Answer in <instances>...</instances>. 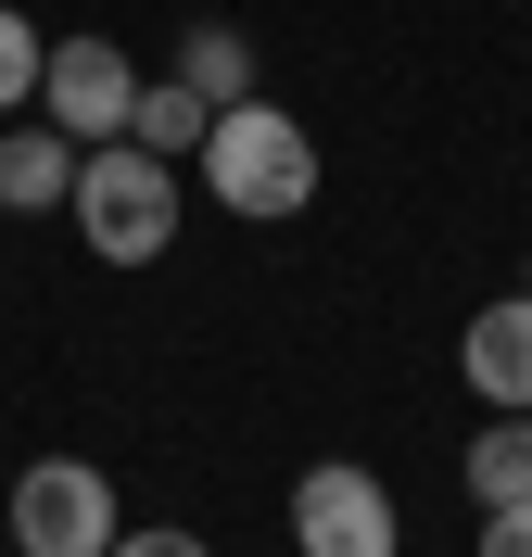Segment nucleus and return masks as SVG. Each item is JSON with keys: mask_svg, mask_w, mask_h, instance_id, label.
<instances>
[{"mask_svg": "<svg viewBox=\"0 0 532 557\" xmlns=\"http://www.w3.org/2000/svg\"><path fill=\"white\" fill-rule=\"evenodd\" d=\"M203 190H215L228 215H253V228L305 215V203H318V127H305V114H280L267 89H253V102H228V114L203 127Z\"/></svg>", "mask_w": 532, "mask_h": 557, "instance_id": "nucleus-1", "label": "nucleus"}, {"mask_svg": "<svg viewBox=\"0 0 532 557\" xmlns=\"http://www.w3.org/2000/svg\"><path fill=\"white\" fill-rule=\"evenodd\" d=\"M64 215H76V242L102 253V267H152V253L177 242V165L140 152V139H89Z\"/></svg>", "mask_w": 532, "mask_h": 557, "instance_id": "nucleus-2", "label": "nucleus"}, {"mask_svg": "<svg viewBox=\"0 0 532 557\" xmlns=\"http://www.w3.org/2000/svg\"><path fill=\"white\" fill-rule=\"evenodd\" d=\"M0 532H13L26 557H114L127 520H114V482L89 469V456H38L26 482H13V520Z\"/></svg>", "mask_w": 532, "mask_h": 557, "instance_id": "nucleus-3", "label": "nucleus"}, {"mask_svg": "<svg viewBox=\"0 0 532 557\" xmlns=\"http://www.w3.org/2000/svg\"><path fill=\"white\" fill-rule=\"evenodd\" d=\"M393 545H406L393 482H368L355 456H330V469L292 482V557H393Z\"/></svg>", "mask_w": 532, "mask_h": 557, "instance_id": "nucleus-4", "label": "nucleus"}, {"mask_svg": "<svg viewBox=\"0 0 532 557\" xmlns=\"http://www.w3.org/2000/svg\"><path fill=\"white\" fill-rule=\"evenodd\" d=\"M127 102H140V64L114 51V38H64L51 64H38V114L89 152V139H127Z\"/></svg>", "mask_w": 532, "mask_h": 557, "instance_id": "nucleus-5", "label": "nucleus"}, {"mask_svg": "<svg viewBox=\"0 0 532 557\" xmlns=\"http://www.w3.org/2000/svg\"><path fill=\"white\" fill-rule=\"evenodd\" d=\"M457 368L482 406H532V292H495V305L457 330Z\"/></svg>", "mask_w": 532, "mask_h": 557, "instance_id": "nucleus-6", "label": "nucleus"}, {"mask_svg": "<svg viewBox=\"0 0 532 557\" xmlns=\"http://www.w3.org/2000/svg\"><path fill=\"white\" fill-rule=\"evenodd\" d=\"M76 203V139L38 114V127H0V215H64Z\"/></svg>", "mask_w": 532, "mask_h": 557, "instance_id": "nucleus-7", "label": "nucleus"}, {"mask_svg": "<svg viewBox=\"0 0 532 557\" xmlns=\"http://www.w3.org/2000/svg\"><path fill=\"white\" fill-rule=\"evenodd\" d=\"M532 494V406H495V431H469V507H520Z\"/></svg>", "mask_w": 532, "mask_h": 557, "instance_id": "nucleus-8", "label": "nucleus"}, {"mask_svg": "<svg viewBox=\"0 0 532 557\" xmlns=\"http://www.w3.org/2000/svg\"><path fill=\"white\" fill-rule=\"evenodd\" d=\"M203 127H215V102L203 89H190V76H140V102H127V139H140V152H203Z\"/></svg>", "mask_w": 532, "mask_h": 557, "instance_id": "nucleus-9", "label": "nucleus"}, {"mask_svg": "<svg viewBox=\"0 0 532 557\" xmlns=\"http://www.w3.org/2000/svg\"><path fill=\"white\" fill-rule=\"evenodd\" d=\"M177 76H190L215 114L253 102V38H242V26H190V38H177Z\"/></svg>", "mask_w": 532, "mask_h": 557, "instance_id": "nucleus-10", "label": "nucleus"}, {"mask_svg": "<svg viewBox=\"0 0 532 557\" xmlns=\"http://www.w3.org/2000/svg\"><path fill=\"white\" fill-rule=\"evenodd\" d=\"M38 64H51V38H38L26 13L0 0V114H26V102H38Z\"/></svg>", "mask_w": 532, "mask_h": 557, "instance_id": "nucleus-11", "label": "nucleus"}, {"mask_svg": "<svg viewBox=\"0 0 532 557\" xmlns=\"http://www.w3.org/2000/svg\"><path fill=\"white\" fill-rule=\"evenodd\" d=\"M482 557H532V494L520 507H482Z\"/></svg>", "mask_w": 532, "mask_h": 557, "instance_id": "nucleus-12", "label": "nucleus"}, {"mask_svg": "<svg viewBox=\"0 0 532 557\" xmlns=\"http://www.w3.org/2000/svg\"><path fill=\"white\" fill-rule=\"evenodd\" d=\"M114 557H215L203 532H114Z\"/></svg>", "mask_w": 532, "mask_h": 557, "instance_id": "nucleus-13", "label": "nucleus"}, {"mask_svg": "<svg viewBox=\"0 0 532 557\" xmlns=\"http://www.w3.org/2000/svg\"><path fill=\"white\" fill-rule=\"evenodd\" d=\"M520 292H532V267H520Z\"/></svg>", "mask_w": 532, "mask_h": 557, "instance_id": "nucleus-14", "label": "nucleus"}]
</instances>
